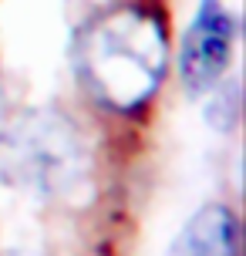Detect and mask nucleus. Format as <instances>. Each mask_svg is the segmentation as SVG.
<instances>
[{
    "instance_id": "20e7f679",
    "label": "nucleus",
    "mask_w": 246,
    "mask_h": 256,
    "mask_svg": "<svg viewBox=\"0 0 246 256\" xmlns=\"http://www.w3.org/2000/svg\"><path fill=\"white\" fill-rule=\"evenodd\" d=\"M168 256H240V219L230 206L209 202L186 219Z\"/></svg>"
},
{
    "instance_id": "f03ea898",
    "label": "nucleus",
    "mask_w": 246,
    "mask_h": 256,
    "mask_svg": "<svg viewBox=\"0 0 246 256\" xmlns=\"http://www.w3.org/2000/svg\"><path fill=\"white\" fill-rule=\"evenodd\" d=\"M0 182L40 202H74L91 186V148L58 108H24L0 122Z\"/></svg>"
},
{
    "instance_id": "7ed1b4c3",
    "label": "nucleus",
    "mask_w": 246,
    "mask_h": 256,
    "mask_svg": "<svg viewBox=\"0 0 246 256\" xmlns=\"http://www.w3.org/2000/svg\"><path fill=\"white\" fill-rule=\"evenodd\" d=\"M240 24L222 0H199L179 44V78L189 94L212 91L222 81L236 48Z\"/></svg>"
},
{
    "instance_id": "f257e3e1",
    "label": "nucleus",
    "mask_w": 246,
    "mask_h": 256,
    "mask_svg": "<svg viewBox=\"0 0 246 256\" xmlns=\"http://www.w3.org/2000/svg\"><path fill=\"white\" fill-rule=\"evenodd\" d=\"M168 68V38L156 10L122 4L94 14L74 40L78 84L104 112L132 115L156 98Z\"/></svg>"
},
{
    "instance_id": "423d86ee",
    "label": "nucleus",
    "mask_w": 246,
    "mask_h": 256,
    "mask_svg": "<svg viewBox=\"0 0 246 256\" xmlns=\"http://www.w3.org/2000/svg\"><path fill=\"white\" fill-rule=\"evenodd\" d=\"M4 256H44V253H38V250H10V253H4Z\"/></svg>"
},
{
    "instance_id": "39448f33",
    "label": "nucleus",
    "mask_w": 246,
    "mask_h": 256,
    "mask_svg": "<svg viewBox=\"0 0 246 256\" xmlns=\"http://www.w3.org/2000/svg\"><path fill=\"white\" fill-rule=\"evenodd\" d=\"M206 122L216 132H233L240 122V84L226 81L212 91V102L206 104Z\"/></svg>"
}]
</instances>
